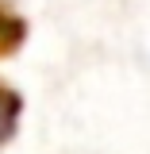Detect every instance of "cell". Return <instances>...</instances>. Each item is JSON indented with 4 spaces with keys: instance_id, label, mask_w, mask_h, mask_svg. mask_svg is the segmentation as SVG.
Listing matches in <instances>:
<instances>
[{
    "instance_id": "1",
    "label": "cell",
    "mask_w": 150,
    "mask_h": 154,
    "mask_svg": "<svg viewBox=\"0 0 150 154\" xmlns=\"http://www.w3.org/2000/svg\"><path fill=\"white\" fill-rule=\"evenodd\" d=\"M27 38V23L0 0V58H8V54H16L19 50V42Z\"/></svg>"
},
{
    "instance_id": "2",
    "label": "cell",
    "mask_w": 150,
    "mask_h": 154,
    "mask_svg": "<svg viewBox=\"0 0 150 154\" xmlns=\"http://www.w3.org/2000/svg\"><path fill=\"white\" fill-rule=\"evenodd\" d=\"M19 108H23V100H19L16 89H8V85H0V146L16 135V119H19Z\"/></svg>"
}]
</instances>
